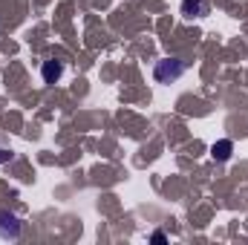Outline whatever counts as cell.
Masks as SVG:
<instances>
[{
	"label": "cell",
	"instance_id": "cell-1",
	"mask_svg": "<svg viewBox=\"0 0 248 245\" xmlns=\"http://www.w3.org/2000/svg\"><path fill=\"white\" fill-rule=\"evenodd\" d=\"M182 72H185V63L179 61V58H165V61L156 63V69H153V78H156L159 84H170V81L182 78Z\"/></svg>",
	"mask_w": 248,
	"mask_h": 245
},
{
	"label": "cell",
	"instance_id": "cell-2",
	"mask_svg": "<svg viewBox=\"0 0 248 245\" xmlns=\"http://www.w3.org/2000/svg\"><path fill=\"white\" fill-rule=\"evenodd\" d=\"M20 231H23V225H20V219L15 216V214H9V211H0V240H20Z\"/></svg>",
	"mask_w": 248,
	"mask_h": 245
},
{
	"label": "cell",
	"instance_id": "cell-3",
	"mask_svg": "<svg viewBox=\"0 0 248 245\" xmlns=\"http://www.w3.org/2000/svg\"><path fill=\"white\" fill-rule=\"evenodd\" d=\"M208 0H182V15L185 17H205L208 15Z\"/></svg>",
	"mask_w": 248,
	"mask_h": 245
},
{
	"label": "cell",
	"instance_id": "cell-4",
	"mask_svg": "<svg viewBox=\"0 0 248 245\" xmlns=\"http://www.w3.org/2000/svg\"><path fill=\"white\" fill-rule=\"evenodd\" d=\"M231 153H234V141H228V138H222V141H214V144H211V156H214L217 162H228V159H231Z\"/></svg>",
	"mask_w": 248,
	"mask_h": 245
},
{
	"label": "cell",
	"instance_id": "cell-5",
	"mask_svg": "<svg viewBox=\"0 0 248 245\" xmlns=\"http://www.w3.org/2000/svg\"><path fill=\"white\" fill-rule=\"evenodd\" d=\"M41 75H44V81H46V84H55V81L63 75L61 61H46V63H44V69H41Z\"/></svg>",
	"mask_w": 248,
	"mask_h": 245
},
{
	"label": "cell",
	"instance_id": "cell-6",
	"mask_svg": "<svg viewBox=\"0 0 248 245\" xmlns=\"http://www.w3.org/2000/svg\"><path fill=\"white\" fill-rule=\"evenodd\" d=\"M150 240H153V243H156V245L168 243V237H165V234H162V231H156V234H153V237H150Z\"/></svg>",
	"mask_w": 248,
	"mask_h": 245
},
{
	"label": "cell",
	"instance_id": "cell-7",
	"mask_svg": "<svg viewBox=\"0 0 248 245\" xmlns=\"http://www.w3.org/2000/svg\"><path fill=\"white\" fill-rule=\"evenodd\" d=\"M9 159H12V153H9V150H0V165H3V162H9Z\"/></svg>",
	"mask_w": 248,
	"mask_h": 245
}]
</instances>
